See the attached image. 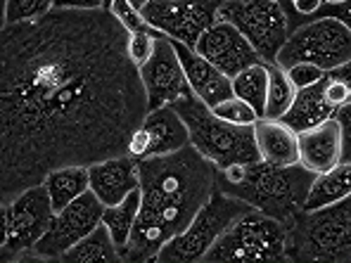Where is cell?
Wrapping results in <instances>:
<instances>
[{
	"label": "cell",
	"mask_w": 351,
	"mask_h": 263,
	"mask_svg": "<svg viewBox=\"0 0 351 263\" xmlns=\"http://www.w3.org/2000/svg\"><path fill=\"white\" fill-rule=\"evenodd\" d=\"M325 97H328V102L332 107H342L347 105L351 100V86L347 81L337 79V76H332L330 71H325Z\"/></svg>",
	"instance_id": "obj_32"
},
{
	"label": "cell",
	"mask_w": 351,
	"mask_h": 263,
	"mask_svg": "<svg viewBox=\"0 0 351 263\" xmlns=\"http://www.w3.org/2000/svg\"><path fill=\"white\" fill-rule=\"evenodd\" d=\"M90 190L105 206H114L141 188V166L131 154L102 159L88 166Z\"/></svg>",
	"instance_id": "obj_16"
},
{
	"label": "cell",
	"mask_w": 351,
	"mask_h": 263,
	"mask_svg": "<svg viewBox=\"0 0 351 263\" xmlns=\"http://www.w3.org/2000/svg\"><path fill=\"white\" fill-rule=\"evenodd\" d=\"M256 147L263 162L276 166H297L299 164V133L280 118H259L254 123Z\"/></svg>",
	"instance_id": "obj_19"
},
{
	"label": "cell",
	"mask_w": 351,
	"mask_h": 263,
	"mask_svg": "<svg viewBox=\"0 0 351 263\" xmlns=\"http://www.w3.org/2000/svg\"><path fill=\"white\" fill-rule=\"evenodd\" d=\"M190 145V133L185 121L180 118L178 112L169 107H159V110H149L138 131L131 136L128 142V152L133 159L143 162V159L154 157H167V154L180 152L183 147Z\"/></svg>",
	"instance_id": "obj_14"
},
{
	"label": "cell",
	"mask_w": 351,
	"mask_h": 263,
	"mask_svg": "<svg viewBox=\"0 0 351 263\" xmlns=\"http://www.w3.org/2000/svg\"><path fill=\"white\" fill-rule=\"evenodd\" d=\"M344 138L337 118L318 123L299 133V164L311 173H325L342 162Z\"/></svg>",
	"instance_id": "obj_18"
},
{
	"label": "cell",
	"mask_w": 351,
	"mask_h": 263,
	"mask_svg": "<svg viewBox=\"0 0 351 263\" xmlns=\"http://www.w3.org/2000/svg\"><path fill=\"white\" fill-rule=\"evenodd\" d=\"M211 112L219 118H223V121L235 123V126H254V123L259 121V114L252 110V105H247V102L237 95L219 102L216 107H211Z\"/></svg>",
	"instance_id": "obj_28"
},
{
	"label": "cell",
	"mask_w": 351,
	"mask_h": 263,
	"mask_svg": "<svg viewBox=\"0 0 351 263\" xmlns=\"http://www.w3.org/2000/svg\"><path fill=\"white\" fill-rule=\"evenodd\" d=\"M294 90L292 81L287 79L285 69L278 64L268 62V95H266V114L263 118H282L285 112L290 110V105L294 102Z\"/></svg>",
	"instance_id": "obj_26"
},
{
	"label": "cell",
	"mask_w": 351,
	"mask_h": 263,
	"mask_svg": "<svg viewBox=\"0 0 351 263\" xmlns=\"http://www.w3.org/2000/svg\"><path fill=\"white\" fill-rule=\"evenodd\" d=\"M290 223L250 209L230 223L202 263H285Z\"/></svg>",
	"instance_id": "obj_6"
},
{
	"label": "cell",
	"mask_w": 351,
	"mask_h": 263,
	"mask_svg": "<svg viewBox=\"0 0 351 263\" xmlns=\"http://www.w3.org/2000/svg\"><path fill=\"white\" fill-rule=\"evenodd\" d=\"M335 114H337V107L330 105L328 97H325V76H323V79L318 81V84H313L311 88L297 90L294 102L280 121H285L290 128L302 133V131H308V128L318 126V123L328 121V118H332Z\"/></svg>",
	"instance_id": "obj_20"
},
{
	"label": "cell",
	"mask_w": 351,
	"mask_h": 263,
	"mask_svg": "<svg viewBox=\"0 0 351 263\" xmlns=\"http://www.w3.org/2000/svg\"><path fill=\"white\" fill-rule=\"evenodd\" d=\"M128 34L107 10H53L0 34V199L60 166L128 152L147 116Z\"/></svg>",
	"instance_id": "obj_1"
},
{
	"label": "cell",
	"mask_w": 351,
	"mask_h": 263,
	"mask_svg": "<svg viewBox=\"0 0 351 263\" xmlns=\"http://www.w3.org/2000/svg\"><path fill=\"white\" fill-rule=\"evenodd\" d=\"M323 3H325V0H297V3H292V10H290V14H287V17H290V22H292V17L311 19L313 14L323 8Z\"/></svg>",
	"instance_id": "obj_34"
},
{
	"label": "cell",
	"mask_w": 351,
	"mask_h": 263,
	"mask_svg": "<svg viewBox=\"0 0 351 263\" xmlns=\"http://www.w3.org/2000/svg\"><path fill=\"white\" fill-rule=\"evenodd\" d=\"M157 38H159V31L154 29H145V31H133L128 34V60L141 69L143 64H147L149 58L154 55V48H157Z\"/></svg>",
	"instance_id": "obj_29"
},
{
	"label": "cell",
	"mask_w": 351,
	"mask_h": 263,
	"mask_svg": "<svg viewBox=\"0 0 351 263\" xmlns=\"http://www.w3.org/2000/svg\"><path fill=\"white\" fill-rule=\"evenodd\" d=\"M138 211H141V188L133 190L123 202H119L114 206H105V214H102V223L110 230L119 254H121V261H123V251H126L128 242H131L133 228H136Z\"/></svg>",
	"instance_id": "obj_23"
},
{
	"label": "cell",
	"mask_w": 351,
	"mask_h": 263,
	"mask_svg": "<svg viewBox=\"0 0 351 263\" xmlns=\"http://www.w3.org/2000/svg\"><path fill=\"white\" fill-rule=\"evenodd\" d=\"M45 190L50 195L55 211H62L64 206H69L74 199H79L81 195H86L90 190V175H88V166H60L55 171H50L43 180Z\"/></svg>",
	"instance_id": "obj_22"
},
{
	"label": "cell",
	"mask_w": 351,
	"mask_h": 263,
	"mask_svg": "<svg viewBox=\"0 0 351 263\" xmlns=\"http://www.w3.org/2000/svg\"><path fill=\"white\" fill-rule=\"evenodd\" d=\"M219 3H226V0H219Z\"/></svg>",
	"instance_id": "obj_39"
},
{
	"label": "cell",
	"mask_w": 351,
	"mask_h": 263,
	"mask_svg": "<svg viewBox=\"0 0 351 263\" xmlns=\"http://www.w3.org/2000/svg\"><path fill=\"white\" fill-rule=\"evenodd\" d=\"M233 95L242 97L247 105H252L259 118H263L268 95V62H256L233 76Z\"/></svg>",
	"instance_id": "obj_25"
},
{
	"label": "cell",
	"mask_w": 351,
	"mask_h": 263,
	"mask_svg": "<svg viewBox=\"0 0 351 263\" xmlns=\"http://www.w3.org/2000/svg\"><path fill=\"white\" fill-rule=\"evenodd\" d=\"M316 178L302 164L297 166H276L271 162L237 164L219 171V190L250 204L252 209L292 223V218L304 211L308 190Z\"/></svg>",
	"instance_id": "obj_3"
},
{
	"label": "cell",
	"mask_w": 351,
	"mask_h": 263,
	"mask_svg": "<svg viewBox=\"0 0 351 263\" xmlns=\"http://www.w3.org/2000/svg\"><path fill=\"white\" fill-rule=\"evenodd\" d=\"M171 43L180 64H183L185 79H188L195 97H199L206 107H216L219 102L233 97V79L230 76H226L219 66L204 60L197 50L188 48V45L178 43V40H171Z\"/></svg>",
	"instance_id": "obj_17"
},
{
	"label": "cell",
	"mask_w": 351,
	"mask_h": 263,
	"mask_svg": "<svg viewBox=\"0 0 351 263\" xmlns=\"http://www.w3.org/2000/svg\"><path fill=\"white\" fill-rule=\"evenodd\" d=\"M351 60V29L335 17L311 19L292 29L276 64L287 69L294 62H313L330 71Z\"/></svg>",
	"instance_id": "obj_10"
},
{
	"label": "cell",
	"mask_w": 351,
	"mask_h": 263,
	"mask_svg": "<svg viewBox=\"0 0 351 263\" xmlns=\"http://www.w3.org/2000/svg\"><path fill=\"white\" fill-rule=\"evenodd\" d=\"M102 214L105 204L95 197L93 190H88L69 206L55 211L48 233L40 237L31 254L24 256V261H60L71 247L79 245L102 223Z\"/></svg>",
	"instance_id": "obj_11"
},
{
	"label": "cell",
	"mask_w": 351,
	"mask_h": 263,
	"mask_svg": "<svg viewBox=\"0 0 351 263\" xmlns=\"http://www.w3.org/2000/svg\"><path fill=\"white\" fill-rule=\"evenodd\" d=\"M219 0H147L141 14L149 29L195 50L199 36L219 22Z\"/></svg>",
	"instance_id": "obj_12"
},
{
	"label": "cell",
	"mask_w": 351,
	"mask_h": 263,
	"mask_svg": "<svg viewBox=\"0 0 351 263\" xmlns=\"http://www.w3.org/2000/svg\"><path fill=\"white\" fill-rule=\"evenodd\" d=\"M110 5H112V0H105V5H102V10H107V12H110Z\"/></svg>",
	"instance_id": "obj_37"
},
{
	"label": "cell",
	"mask_w": 351,
	"mask_h": 263,
	"mask_svg": "<svg viewBox=\"0 0 351 263\" xmlns=\"http://www.w3.org/2000/svg\"><path fill=\"white\" fill-rule=\"evenodd\" d=\"M349 102H351V100H349Z\"/></svg>",
	"instance_id": "obj_40"
},
{
	"label": "cell",
	"mask_w": 351,
	"mask_h": 263,
	"mask_svg": "<svg viewBox=\"0 0 351 263\" xmlns=\"http://www.w3.org/2000/svg\"><path fill=\"white\" fill-rule=\"evenodd\" d=\"M285 74L292 81L294 90H304V88H311L313 84H318L325 76V69L316 66L313 62H294V64L285 69Z\"/></svg>",
	"instance_id": "obj_30"
},
{
	"label": "cell",
	"mask_w": 351,
	"mask_h": 263,
	"mask_svg": "<svg viewBox=\"0 0 351 263\" xmlns=\"http://www.w3.org/2000/svg\"><path fill=\"white\" fill-rule=\"evenodd\" d=\"M55 10V0H5L3 27L40 19Z\"/></svg>",
	"instance_id": "obj_27"
},
{
	"label": "cell",
	"mask_w": 351,
	"mask_h": 263,
	"mask_svg": "<svg viewBox=\"0 0 351 263\" xmlns=\"http://www.w3.org/2000/svg\"><path fill=\"white\" fill-rule=\"evenodd\" d=\"M219 19L235 24L254 45L263 62L276 64L282 45L292 34L290 17L280 0H226L219 5Z\"/></svg>",
	"instance_id": "obj_9"
},
{
	"label": "cell",
	"mask_w": 351,
	"mask_h": 263,
	"mask_svg": "<svg viewBox=\"0 0 351 263\" xmlns=\"http://www.w3.org/2000/svg\"><path fill=\"white\" fill-rule=\"evenodd\" d=\"M199 55L204 60H209L214 66H219L226 76H237L240 71H245L247 66L263 62L259 53L254 50V45L237 31L235 24L219 19L216 24H211L209 29L199 36L197 45H195Z\"/></svg>",
	"instance_id": "obj_15"
},
{
	"label": "cell",
	"mask_w": 351,
	"mask_h": 263,
	"mask_svg": "<svg viewBox=\"0 0 351 263\" xmlns=\"http://www.w3.org/2000/svg\"><path fill=\"white\" fill-rule=\"evenodd\" d=\"M60 261L66 263H114L121 261L114 240L105 223H100L90 235L84 237L76 247H71Z\"/></svg>",
	"instance_id": "obj_24"
},
{
	"label": "cell",
	"mask_w": 351,
	"mask_h": 263,
	"mask_svg": "<svg viewBox=\"0 0 351 263\" xmlns=\"http://www.w3.org/2000/svg\"><path fill=\"white\" fill-rule=\"evenodd\" d=\"M171 107L188 126L190 145L204 159H209L219 171L237 166V164H254L261 159L254 126H235V123L223 121L195 95L183 97Z\"/></svg>",
	"instance_id": "obj_4"
},
{
	"label": "cell",
	"mask_w": 351,
	"mask_h": 263,
	"mask_svg": "<svg viewBox=\"0 0 351 263\" xmlns=\"http://www.w3.org/2000/svg\"><path fill=\"white\" fill-rule=\"evenodd\" d=\"M252 206L240 202V199L226 195L223 190L216 188V192L209 197L202 209L197 211L190 225L173 237L171 242L159 249L154 256L157 263H202L206 251L219 242V237L230 228V223L250 211Z\"/></svg>",
	"instance_id": "obj_7"
},
{
	"label": "cell",
	"mask_w": 351,
	"mask_h": 263,
	"mask_svg": "<svg viewBox=\"0 0 351 263\" xmlns=\"http://www.w3.org/2000/svg\"><path fill=\"white\" fill-rule=\"evenodd\" d=\"M351 195V162H339L335 168L318 173L308 190L304 211H316Z\"/></svg>",
	"instance_id": "obj_21"
},
{
	"label": "cell",
	"mask_w": 351,
	"mask_h": 263,
	"mask_svg": "<svg viewBox=\"0 0 351 263\" xmlns=\"http://www.w3.org/2000/svg\"><path fill=\"white\" fill-rule=\"evenodd\" d=\"M335 118L339 121L342 126V138H344V154H342V162H351V102L342 105L337 110Z\"/></svg>",
	"instance_id": "obj_33"
},
{
	"label": "cell",
	"mask_w": 351,
	"mask_h": 263,
	"mask_svg": "<svg viewBox=\"0 0 351 263\" xmlns=\"http://www.w3.org/2000/svg\"><path fill=\"white\" fill-rule=\"evenodd\" d=\"M110 12L114 14V17L119 19V24H121L123 29L131 31V34H133V31L149 29L147 24H145V19H143L141 10H138L136 5L131 3V0H112Z\"/></svg>",
	"instance_id": "obj_31"
},
{
	"label": "cell",
	"mask_w": 351,
	"mask_h": 263,
	"mask_svg": "<svg viewBox=\"0 0 351 263\" xmlns=\"http://www.w3.org/2000/svg\"><path fill=\"white\" fill-rule=\"evenodd\" d=\"M287 261L351 263V195L323 209L294 216Z\"/></svg>",
	"instance_id": "obj_5"
},
{
	"label": "cell",
	"mask_w": 351,
	"mask_h": 263,
	"mask_svg": "<svg viewBox=\"0 0 351 263\" xmlns=\"http://www.w3.org/2000/svg\"><path fill=\"white\" fill-rule=\"evenodd\" d=\"M141 79L147 92L149 110L169 107L173 102L183 100V97L193 95L171 38H167L164 34H159L157 48H154V55L149 58V62L141 66Z\"/></svg>",
	"instance_id": "obj_13"
},
{
	"label": "cell",
	"mask_w": 351,
	"mask_h": 263,
	"mask_svg": "<svg viewBox=\"0 0 351 263\" xmlns=\"http://www.w3.org/2000/svg\"><path fill=\"white\" fill-rule=\"evenodd\" d=\"M53 216L55 209L43 183L31 185L12 199L3 202L0 261H24V256L31 254L40 237L48 233Z\"/></svg>",
	"instance_id": "obj_8"
},
{
	"label": "cell",
	"mask_w": 351,
	"mask_h": 263,
	"mask_svg": "<svg viewBox=\"0 0 351 263\" xmlns=\"http://www.w3.org/2000/svg\"><path fill=\"white\" fill-rule=\"evenodd\" d=\"M325 3H330V5H337V3H344V0H325Z\"/></svg>",
	"instance_id": "obj_38"
},
{
	"label": "cell",
	"mask_w": 351,
	"mask_h": 263,
	"mask_svg": "<svg viewBox=\"0 0 351 263\" xmlns=\"http://www.w3.org/2000/svg\"><path fill=\"white\" fill-rule=\"evenodd\" d=\"M105 0H55V10H102Z\"/></svg>",
	"instance_id": "obj_35"
},
{
	"label": "cell",
	"mask_w": 351,
	"mask_h": 263,
	"mask_svg": "<svg viewBox=\"0 0 351 263\" xmlns=\"http://www.w3.org/2000/svg\"><path fill=\"white\" fill-rule=\"evenodd\" d=\"M131 3H133V5H136V8H138V10H141V8H143V5H145V3H147V0H131Z\"/></svg>",
	"instance_id": "obj_36"
},
{
	"label": "cell",
	"mask_w": 351,
	"mask_h": 263,
	"mask_svg": "<svg viewBox=\"0 0 351 263\" xmlns=\"http://www.w3.org/2000/svg\"><path fill=\"white\" fill-rule=\"evenodd\" d=\"M141 211L123 261H154L167 242L183 233L219 188V168L193 145L138 162Z\"/></svg>",
	"instance_id": "obj_2"
}]
</instances>
